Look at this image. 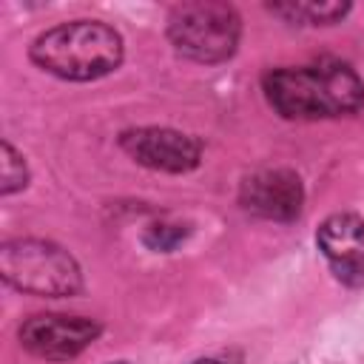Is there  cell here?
<instances>
[{
    "label": "cell",
    "instance_id": "52a82bcc",
    "mask_svg": "<svg viewBox=\"0 0 364 364\" xmlns=\"http://www.w3.org/2000/svg\"><path fill=\"white\" fill-rule=\"evenodd\" d=\"M239 208L267 222H296L304 210V182L290 168H262L239 182Z\"/></svg>",
    "mask_w": 364,
    "mask_h": 364
},
{
    "label": "cell",
    "instance_id": "ba28073f",
    "mask_svg": "<svg viewBox=\"0 0 364 364\" xmlns=\"http://www.w3.org/2000/svg\"><path fill=\"white\" fill-rule=\"evenodd\" d=\"M316 247L330 273L347 287H364V219L353 210H338L316 228Z\"/></svg>",
    "mask_w": 364,
    "mask_h": 364
},
{
    "label": "cell",
    "instance_id": "7a4b0ae2",
    "mask_svg": "<svg viewBox=\"0 0 364 364\" xmlns=\"http://www.w3.org/2000/svg\"><path fill=\"white\" fill-rule=\"evenodd\" d=\"M28 60L65 82H94L114 74L125 60L122 34L102 20H68L40 31Z\"/></svg>",
    "mask_w": 364,
    "mask_h": 364
},
{
    "label": "cell",
    "instance_id": "6da1fadb",
    "mask_svg": "<svg viewBox=\"0 0 364 364\" xmlns=\"http://www.w3.org/2000/svg\"><path fill=\"white\" fill-rule=\"evenodd\" d=\"M262 94L282 119L293 122L338 119L364 108V80L341 57L270 68L262 74Z\"/></svg>",
    "mask_w": 364,
    "mask_h": 364
},
{
    "label": "cell",
    "instance_id": "5b68a950",
    "mask_svg": "<svg viewBox=\"0 0 364 364\" xmlns=\"http://www.w3.org/2000/svg\"><path fill=\"white\" fill-rule=\"evenodd\" d=\"M102 336V324L91 316L34 313L17 327L20 347L43 361H71Z\"/></svg>",
    "mask_w": 364,
    "mask_h": 364
},
{
    "label": "cell",
    "instance_id": "30bf717a",
    "mask_svg": "<svg viewBox=\"0 0 364 364\" xmlns=\"http://www.w3.org/2000/svg\"><path fill=\"white\" fill-rule=\"evenodd\" d=\"M191 236V225L182 222H154L142 233V245L154 253H171Z\"/></svg>",
    "mask_w": 364,
    "mask_h": 364
},
{
    "label": "cell",
    "instance_id": "8992f818",
    "mask_svg": "<svg viewBox=\"0 0 364 364\" xmlns=\"http://www.w3.org/2000/svg\"><path fill=\"white\" fill-rule=\"evenodd\" d=\"M117 142L136 165L162 173H191L202 162V139L168 125L125 128Z\"/></svg>",
    "mask_w": 364,
    "mask_h": 364
},
{
    "label": "cell",
    "instance_id": "4fadbf2b",
    "mask_svg": "<svg viewBox=\"0 0 364 364\" xmlns=\"http://www.w3.org/2000/svg\"><path fill=\"white\" fill-rule=\"evenodd\" d=\"M108 364H131V361H125V358H117V361H108Z\"/></svg>",
    "mask_w": 364,
    "mask_h": 364
},
{
    "label": "cell",
    "instance_id": "9c48e42d",
    "mask_svg": "<svg viewBox=\"0 0 364 364\" xmlns=\"http://www.w3.org/2000/svg\"><path fill=\"white\" fill-rule=\"evenodd\" d=\"M264 9L276 17H282L290 26H336L353 11V3H341V0H327V3L287 0V3H267Z\"/></svg>",
    "mask_w": 364,
    "mask_h": 364
},
{
    "label": "cell",
    "instance_id": "277c9868",
    "mask_svg": "<svg viewBox=\"0 0 364 364\" xmlns=\"http://www.w3.org/2000/svg\"><path fill=\"white\" fill-rule=\"evenodd\" d=\"M165 34L179 57L202 65H219L239 51L242 17L236 6L222 0L176 3L168 11Z\"/></svg>",
    "mask_w": 364,
    "mask_h": 364
},
{
    "label": "cell",
    "instance_id": "3957f363",
    "mask_svg": "<svg viewBox=\"0 0 364 364\" xmlns=\"http://www.w3.org/2000/svg\"><path fill=\"white\" fill-rule=\"evenodd\" d=\"M0 276L11 290L28 296L71 299L82 293L80 262L51 239H6L0 245Z\"/></svg>",
    "mask_w": 364,
    "mask_h": 364
},
{
    "label": "cell",
    "instance_id": "7c38bea8",
    "mask_svg": "<svg viewBox=\"0 0 364 364\" xmlns=\"http://www.w3.org/2000/svg\"><path fill=\"white\" fill-rule=\"evenodd\" d=\"M191 364H225V361H219V358H196Z\"/></svg>",
    "mask_w": 364,
    "mask_h": 364
},
{
    "label": "cell",
    "instance_id": "8fae6325",
    "mask_svg": "<svg viewBox=\"0 0 364 364\" xmlns=\"http://www.w3.org/2000/svg\"><path fill=\"white\" fill-rule=\"evenodd\" d=\"M3 182H0V193L3 196H11L17 191H23L28 185V165H26V156L9 142L3 139Z\"/></svg>",
    "mask_w": 364,
    "mask_h": 364
}]
</instances>
